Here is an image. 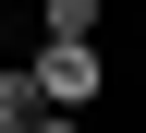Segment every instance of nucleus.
Masks as SVG:
<instances>
[{"instance_id":"1","label":"nucleus","mask_w":146,"mask_h":133,"mask_svg":"<svg viewBox=\"0 0 146 133\" xmlns=\"http://www.w3.org/2000/svg\"><path fill=\"white\" fill-rule=\"evenodd\" d=\"M25 73H36V97H49V109H85V97H98V36H36V48H25Z\"/></svg>"},{"instance_id":"2","label":"nucleus","mask_w":146,"mask_h":133,"mask_svg":"<svg viewBox=\"0 0 146 133\" xmlns=\"http://www.w3.org/2000/svg\"><path fill=\"white\" fill-rule=\"evenodd\" d=\"M49 121V97H36V73L25 61H0V133H36Z\"/></svg>"},{"instance_id":"3","label":"nucleus","mask_w":146,"mask_h":133,"mask_svg":"<svg viewBox=\"0 0 146 133\" xmlns=\"http://www.w3.org/2000/svg\"><path fill=\"white\" fill-rule=\"evenodd\" d=\"M36 36H98V0H36Z\"/></svg>"},{"instance_id":"4","label":"nucleus","mask_w":146,"mask_h":133,"mask_svg":"<svg viewBox=\"0 0 146 133\" xmlns=\"http://www.w3.org/2000/svg\"><path fill=\"white\" fill-rule=\"evenodd\" d=\"M36 133H85V121H73V109H49V121H36Z\"/></svg>"}]
</instances>
